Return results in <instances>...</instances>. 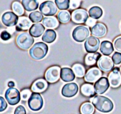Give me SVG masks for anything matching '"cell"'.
Wrapping results in <instances>:
<instances>
[{
	"label": "cell",
	"instance_id": "cell-8",
	"mask_svg": "<svg viewBox=\"0 0 121 114\" xmlns=\"http://www.w3.org/2000/svg\"><path fill=\"white\" fill-rule=\"evenodd\" d=\"M60 74H61L60 67L57 66H51L46 71L45 74V78L48 82L54 84L60 79Z\"/></svg>",
	"mask_w": 121,
	"mask_h": 114
},
{
	"label": "cell",
	"instance_id": "cell-29",
	"mask_svg": "<svg viewBox=\"0 0 121 114\" xmlns=\"http://www.w3.org/2000/svg\"><path fill=\"white\" fill-rule=\"evenodd\" d=\"M72 70L75 76L78 78H82L85 76L86 69L84 66L80 64H75L72 66Z\"/></svg>",
	"mask_w": 121,
	"mask_h": 114
},
{
	"label": "cell",
	"instance_id": "cell-24",
	"mask_svg": "<svg viewBox=\"0 0 121 114\" xmlns=\"http://www.w3.org/2000/svg\"><path fill=\"white\" fill-rule=\"evenodd\" d=\"M80 91L82 94L86 97H92L96 94L94 86L91 84H84L81 86Z\"/></svg>",
	"mask_w": 121,
	"mask_h": 114
},
{
	"label": "cell",
	"instance_id": "cell-28",
	"mask_svg": "<svg viewBox=\"0 0 121 114\" xmlns=\"http://www.w3.org/2000/svg\"><path fill=\"white\" fill-rule=\"evenodd\" d=\"M89 15L94 19H99L103 15V10L99 6H93L89 10Z\"/></svg>",
	"mask_w": 121,
	"mask_h": 114
},
{
	"label": "cell",
	"instance_id": "cell-21",
	"mask_svg": "<svg viewBox=\"0 0 121 114\" xmlns=\"http://www.w3.org/2000/svg\"><path fill=\"white\" fill-rule=\"evenodd\" d=\"M42 21L43 26L50 29H56L59 26V20L53 16L45 17Z\"/></svg>",
	"mask_w": 121,
	"mask_h": 114
},
{
	"label": "cell",
	"instance_id": "cell-4",
	"mask_svg": "<svg viewBox=\"0 0 121 114\" xmlns=\"http://www.w3.org/2000/svg\"><path fill=\"white\" fill-rule=\"evenodd\" d=\"M89 30L85 26H78L72 31V38L77 42H83L89 37Z\"/></svg>",
	"mask_w": 121,
	"mask_h": 114
},
{
	"label": "cell",
	"instance_id": "cell-13",
	"mask_svg": "<svg viewBox=\"0 0 121 114\" xmlns=\"http://www.w3.org/2000/svg\"><path fill=\"white\" fill-rule=\"evenodd\" d=\"M98 66L101 71L108 72L113 69L114 63L108 56H102L98 61Z\"/></svg>",
	"mask_w": 121,
	"mask_h": 114
},
{
	"label": "cell",
	"instance_id": "cell-16",
	"mask_svg": "<svg viewBox=\"0 0 121 114\" xmlns=\"http://www.w3.org/2000/svg\"><path fill=\"white\" fill-rule=\"evenodd\" d=\"M110 86L108 79L106 77H101L94 84V89L96 94L101 95L106 92Z\"/></svg>",
	"mask_w": 121,
	"mask_h": 114
},
{
	"label": "cell",
	"instance_id": "cell-9",
	"mask_svg": "<svg viewBox=\"0 0 121 114\" xmlns=\"http://www.w3.org/2000/svg\"><path fill=\"white\" fill-rule=\"evenodd\" d=\"M71 16L72 21L75 24L86 23L89 19V14L87 11L84 9H77L74 10Z\"/></svg>",
	"mask_w": 121,
	"mask_h": 114
},
{
	"label": "cell",
	"instance_id": "cell-14",
	"mask_svg": "<svg viewBox=\"0 0 121 114\" xmlns=\"http://www.w3.org/2000/svg\"><path fill=\"white\" fill-rule=\"evenodd\" d=\"M79 87L75 83L66 84L62 89V95L66 98L74 97L78 93Z\"/></svg>",
	"mask_w": 121,
	"mask_h": 114
},
{
	"label": "cell",
	"instance_id": "cell-43",
	"mask_svg": "<svg viewBox=\"0 0 121 114\" xmlns=\"http://www.w3.org/2000/svg\"><path fill=\"white\" fill-rule=\"evenodd\" d=\"M14 86H15V84H14V82L13 81H9V83H8V86L9 87V88H13L14 87Z\"/></svg>",
	"mask_w": 121,
	"mask_h": 114
},
{
	"label": "cell",
	"instance_id": "cell-31",
	"mask_svg": "<svg viewBox=\"0 0 121 114\" xmlns=\"http://www.w3.org/2000/svg\"><path fill=\"white\" fill-rule=\"evenodd\" d=\"M11 7H12V10L17 15V16H22L23 14H24V7L22 5L21 3H20L19 1H13L12 3V5H11Z\"/></svg>",
	"mask_w": 121,
	"mask_h": 114
},
{
	"label": "cell",
	"instance_id": "cell-26",
	"mask_svg": "<svg viewBox=\"0 0 121 114\" xmlns=\"http://www.w3.org/2000/svg\"><path fill=\"white\" fill-rule=\"evenodd\" d=\"M21 4L24 9L28 11H35L38 8L39 6L38 0H22Z\"/></svg>",
	"mask_w": 121,
	"mask_h": 114
},
{
	"label": "cell",
	"instance_id": "cell-44",
	"mask_svg": "<svg viewBox=\"0 0 121 114\" xmlns=\"http://www.w3.org/2000/svg\"><path fill=\"white\" fill-rule=\"evenodd\" d=\"M120 71H121V66L120 67Z\"/></svg>",
	"mask_w": 121,
	"mask_h": 114
},
{
	"label": "cell",
	"instance_id": "cell-37",
	"mask_svg": "<svg viewBox=\"0 0 121 114\" xmlns=\"http://www.w3.org/2000/svg\"><path fill=\"white\" fill-rule=\"evenodd\" d=\"M114 48L118 51L121 52V36L116 38L114 41Z\"/></svg>",
	"mask_w": 121,
	"mask_h": 114
},
{
	"label": "cell",
	"instance_id": "cell-6",
	"mask_svg": "<svg viewBox=\"0 0 121 114\" xmlns=\"http://www.w3.org/2000/svg\"><path fill=\"white\" fill-rule=\"evenodd\" d=\"M40 11L46 16H52L57 11V6L52 1H45L43 2L39 6Z\"/></svg>",
	"mask_w": 121,
	"mask_h": 114
},
{
	"label": "cell",
	"instance_id": "cell-40",
	"mask_svg": "<svg viewBox=\"0 0 121 114\" xmlns=\"http://www.w3.org/2000/svg\"><path fill=\"white\" fill-rule=\"evenodd\" d=\"M14 114H26V111L24 106H18L14 111Z\"/></svg>",
	"mask_w": 121,
	"mask_h": 114
},
{
	"label": "cell",
	"instance_id": "cell-41",
	"mask_svg": "<svg viewBox=\"0 0 121 114\" xmlns=\"http://www.w3.org/2000/svg\"><path fill=\"white\" fill-rule=\"evenodd\" d=\"M7 108V104L3 97H0V112L4 111Z\"/></svg>",
	"mask_w": 121,
	"mask_h": 114
},
{
	"label": "cell",
	"instance_id": "cell-33",
	"mask_svg": "<svg viewBox=\"0 0 121 114\" xmlns=\"http://www.w3.org/2000/svg\"><path fill=\"white\" fill-rule=\"evenodd\" d=\"M29 19L33 23H38L43 20V14L39 11H34L29 14Z\"/></svg>",
	"mask_w": 121,
	"mask_h": 114
},
{
	"label": "cell",
	"instance_id": "cell-12",
	"mask_svg": "<svg viewBox=\"0 0 121 114\" xmlns=\"http://www.w3.org/2000/svg\"><path fill=\"white\" fill-rule=\"evenodd\" d=\"M102 77V71L96 67L91 68L84 76V80L88 83H96Z\"/></svg>",
	"mask_w": 121,
	"mask_h": 114
},
{
	"label": "cell",
	"instance_id": "cell-27",
	"mask_svg": "<svg viewBox=\"0 0 121 114\" xmlns=\"http://www.w3.org/2000/svg\"><path fill=\"white\" fill-rule=\"evenodd\" d=\"M56 37H57V34H56L55 31H54L53 29H48L43 34L42 40L45 43L50 44L55 41V40L56 39Z\"/></svg>",
	"mask_w": 121,
	"mask_h": 114
},
{
	"label": "cell",
	"instance_id": "cell-5",
	"mask_svg": "<svg viewBox=\"0 0 121 114\" xmlns=\"http://www.w3.org/2000/svg\"><path fill=\"white\" fill-rule=\"evenodd\" d=\"M28 106L33 111H40L43 106V99L41 95L38 93H33L28 101Z\"/></svg>",
	"mask_w": 121,
	"mask_h": 114
},
{
	"label": "cell",
	"instance_id": "cell-3",
	"mask_svg": "<svg viewBox=\"0 0 121 114\" xmlns=\"http://www.w3.org/2000/svg\"><path fill=\"white\" fill-rule=\"evenodd\" d=\"M33 43L34 39L28 32H22L16 38L17 46L21 49L28 50L33 46Z\"/></svg>",
	"mask_w": 121,
	"mask_h": 114
},
{
	"label": "cell",
	"instance_id": "cell-32",
	"mask_svg": "<svg viewBox=\"0 0 121 114\" xmlns=\"http://www.w3.org/2000/svg\"><path fill=\"white\" fill-rule=\"evenodd\" d=\"M71 18H72V16L70 15L69 12L67 11H66V10L60 11L58 13V15H57L58 20L61 23H63V24L68 23L70 21V19Z\"/></svg>",
	"mask_w": 121,
	"mask_h": 114
},
{
	"label": "cell",
	"instance_id": "cell-20",
	"mask_svg": "<svg viewBox=\"0 0 121 114\" xmlns=\"http://www.w3.org/2000/svg\"><path fill=\"white\" fill-rule=\"evenodd\" d=\"M60 79L65 82H71L75 79V74L72 69L65 67L61 69Z\"/></svg>",
	"mask_w": 121,
	"mask_h": 114
},
{
	"label": "cell",
	"instance_id": "cell-7",
	"mask_svg": "<svg viewBox=\"0 0 121 114\" xmlns=\"http://www.w3.org/2000/svg\"><path fill=\"white\" fill-rule=\"evenodd\" d=\"M5 99L11 106H15L19 103L21 97V93L16 88H9L5 93Z\"/></svg>",
	"mask_w": 121,
	"mask_h": 114
},
{
	"label": "cell",
	"instance_id": "cell-17",
	"mask_svg": "<svg viewBox=\"0 0 121 114\" xmlns=\"http://www.w3.org/2000/svg\"><path fill=\"white\" fill-rule=\"evenodd\" d=\"M48 84L47 81L43 79L36 80L31 86V90L34 93H42L48 89Z\"/></svg>",
	"mask_w": 121,
	"mask_h": 114
},
{
	"label": "cell",
	"instance_id": "cell-2",
	"mask_svg": "<svg viewBox=\"0 0 121 114\" xmlns=\"http://www.w3.org/2000/svg\"><path fill=\"white\" fill-rule=\"evenodd\" d=\"M48 51V46L43 42H37L29 50L30 56L35 60H40L45 57Z\"/></svg>",
	"mask_w": 121,
	"mask_h": 114
},
{
	"label": "cell",
	"instance_id": "cell-25",
	"mask_svg": "<svg viewBox=\"0 0 121 114\" xmlns=\"http://www.w3.org/2000/svg\"><path fill=\"white\" fill-rule=\"evenodd\" d=\"M100 51L104 56H109L114 51L113 45L111 41H104L101 43Z\"/></svg>",
	"mask_w": 121,
	"mask_h": 114
},
{
	"label": "cell",
	"instance_id": "cell-36",
	"mask_svg": "<svg viewBox=\"0 0 121 114\" xmlns=\"http://www.w3.org/2000/svg\"><path fill=\"white\" fill-rule=\"evenodd\" d=\"M112 60L116 65H119L121 64V53L115 52L112 56Z\"/></svg>",
	"mask_w": 121,
	"mask_h": 114
},
{
	"label": "cell",
	"instance_id": "cell-38",
	"mask_svg": "<svg viewBox=\"0 0 121 114\" xmlns=\"http://www.w3.org/2000/svg\"><path fill=\"white\" fill-rule=\"evenodd\" d=\"M81 1L80 0H70V6L71 9H77V8L80 6Z\"/></svg>",
	"mask_w": 121,
	"mask_h": 114
},
{
	"label": "cell",
	"instance_id": "cell-42",
	"mask_svg": "<svg viewBox=\"0 0 121 114\" xmlns=\"http://www.w3.org/2000/svg\"><path fill=\"white\" fill-rule=\"evenodd\" d=\"M96 20V19H93V18H91V17L89 18V19H87L86 22V26H90V27H93L94 25H96V24H97Z\"/></svg>",
	"mask_w": 121,
	"mask_h": 114
},
{
	"label": "cell",
	"instance_id": "cell-39",
	"mask_svg": "<svg viewBox=\"0 0 121 114\" xmlns=\"http://www.w3.org/2000/svg\"><path fill=\"white\" fill-rule=\"evenodd\" d=\"M11 38V35L7 31H3L1 33V39L3 41H8Z\"/></svg>",
	"mask_w": 121,
	"mask_h": 114
},
{
	"label": "cell",
	"instance_id": "cell-34",
	"mask_svg": "<svg viewBox=\"0 0 121 114\" xmlns=\"http://www.w3.org/2000/svg\"><path fill=\"white\" fill-rule=\"evenodd\" d=\"M55 2L57 8L61 11L67 10L70 6V0H55Z\"/></svg>",
	"mask_w": 121,
	"mask_h": 114
},
{
	"label": "cell",
	"instance_id": "cell-18",
	"mask_svg": "<svg viewBox=\"0 0 121 114\" xmlns=\"http://www.w3.org/2000/svg\"><path fill=\"white\" fill-rule=\"evenodd\" d=\"M107 28L102 23H97L93 27L91 28V33L94 36L96 37H102L104 36L106 34Z\"/></svg>",
	"mask_w": 121,
	"mask_h": 114
},
{
	"label": "cell",
	"instance_id": "cell-30",
	"mask_svg": "<svg viewBox=\"0 0 121 114\" xmlns=\"http://www.w3.org/2000/svg\"><path fill=\"white\" fill-rule=\"evenodd\" d=\"M94 106L90 102H85L80 107L81 114H94Z\"/></svg>",
	"mask_w": 121,
	"mask_h": 114
},
{
	"label": "cell",
	"instance_id": "cell-10",
	"mask_svg": "<svg viewBox=\"0 0 121 114\" xmlns=\"http://www.w3.org/2000/svg\"><path fill=\"white\" fill-rule=\"evenodd\" d=\"M100 41L94 36H89L84 43V48L88 53H96L100 47Z\"/></svg>",
	"mask_w": 121,
	"mask_h": 114
},
{
	"label": "cell",
	"instance_id": "cell-22",
	"mask_svg": "<svg viewBox=\"0 0 121 114\" xmlns=\"http://www.w3.org/2000/svg\"><path fill=\"white\" fill-rule=\"evenodd\" d=\"M29 33L33 37H39L45 33V26L40 23L34 24L29 29Z\"/></svg>",
	"mask_w": 121,
	"mask_h": 114
},
{
	"label": "cell",
	"instance_id": "cell-19",
	"mask_svg": "<svg viewBox=\"0 0 121 114\" xmlns=\"http://www.w3.org/2000/svg\"><path fill=\"white\" fill-rule=\"evenodd\" d=\"M32 21L30 19L26 16H21L18 19V24L16 25L17 31H26L28 29H30L32 26Z\"/></svg>",
	"mask_w": 121,
	"mask_h": 114
},
{
	"label": "cell",
	"instance_id": "cell-11",
	"mask_svg": "<svg viewBox=\"0 0 121 114\" xmlns=\"http://www.w3.org/2000/svg\"><path fill=\"white\" fill-rule=\"evenodd\" d=\"M18 16L13 11H6L1 16V21L3 24L8 27H11L17 25L18 21Z\"/></svg>",
	"mask_w": 121,
	"mask_h": 114
},
{
	"label": "cell",
	"instance_id": "cell-23",
	"mask_svg": "<svg viewBox=\"0 0 121 114\" xmlns=\"http://www.w3.org/2000/svg\"><path fill=\"white\" fill-rule=\"evenodd\" d=\"M101 57V56L100 53H89L85 56V64L86 66H94L98 63Z\"/></svg>",
	"mask_w": 121,
	"mask_h": 114
},
{
	"label": "cell",
	"instance_id": "cell-35",
	"mask_svg": "<svg viewBox=\"0 0 121 114\" xmlns=\"http://www.w3.org/2000/svg\"><path fill=\"white\" fill-rule=\"evenodd\" d=\"M31 95H32V93L29 89H23L21 92V99L23 101H28Z\"/></svg>",
	"mask_w": 121,
	"mask_h": 114
},
{
	"label": "cell",
	"instance_id": "cell-15",
	"mask_svg": "<svg viewBox=\"0 0 121 114\" xmlns=\"http://www.w3.org/2000/svg\"><path fill=\"white\" fill-rule=\"evenodd\" d=\"M110 86L113 88H118L121 85V72L118 68H115L108 75Z\"/></svg>",
	"mask_w": 121,
	"mask_h": 114
},
{
	"label": "cell",
	"instance_id": "cell-1",
	"mask_svg": "<svg viewBox=\"0 0 121 114\" xmlns=\"http://www.w3.org/2000/svg\"><path fill=\"white\" fill-rule=\"evenodd\" d=\"M94 107L100 112L109 113L113 109V104L111 99L103 96H96L94 99H91Z\"/></svg>",
	"mask_w": 121,
	"mask_h": 114
}]
</instances>
